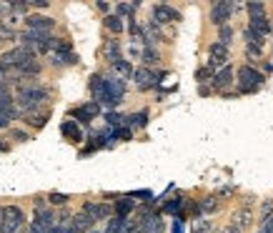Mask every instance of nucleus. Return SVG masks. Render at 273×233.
<instances>
[{
	"instance_id": "40",
	"label": "nucleus",
	"mask_w": 273,
	"mask_h": 233,
	"mask_svg": "<svg viewBox=\"0 0 273 233\" xmlns=\"http://www.w3.org/2000/svg\"><path fill=\"white\" fill-rule=\"evenodd\" d=\"M260 226H263V233H273V216H268Z\"/></svg>"
},
{
	"instance_id": "12",
	"label": "nucleus",
	"mask_w": 273,
	"mask_h": 233,
	"mask_svg": "<svg viewBox=\"0 0 273 233\" xmlns=\"http://www.w3.org/2000/svg\"><path fill=\"white\" fill-rule=\"evenodd\" d=\"M250 223H253V210H250V206H243V208L233 216V228L243 230V228H250Z\"/></svg>"
},
{
	"instance_id": "26",
	"label": "nucleus",
	"mask_w": 273,
	"mask_h": 233,
	"mask_svg": "<svg viewBox=\"0 0 273 233\" xmlns=\"http://www.w3.org/2000/svg\"><path fill=\"white\" fill-rule=\"evenodd\" d=\"M140 60H143V68H148V66H158V53L153 50V48H143V53H140Z\"/></svg>"
},
{
	"instance_id": "17",
	"label": "nucleus",
	"mask_w": 273,
	"mask_h": 233,
	"mask_svg": "<svg viewBox=\"0 0 273 233\" xmlns=\"http://www.w3.org/2000/svg\"><path fill=\"white\" fill-rule=\"evenodd\" d=\"M103 26H106V28H108L110 33H116V36L126 30V26H123V20H120V18H118L116 13H110V16H106V18H103Z\"/></svg>"
},
{
	"instance_id": "3",
	"label": "nucleus",
	"mask_w": 273,
	"mask_h": 233,
	"mask_svg": "<svg viewBox=\"0 0 273 233\" xmlns=\"http://www.w3.org/2000/svg\"><path fill=\"white\" fill-rule=\"evenodd\" d=\"M30 60H36V50L26 48V46H18V48L0 56V66H6V68H20V66L30 63Z\"/></svg>"
},
{
	"instance_id": "22",
	"label": "nucleus",
	"mask_w": 273,
	"mask_h": 233,
	"mask_svg": "<svg viewBox=\"0 0 273 233\" xmlns=\"http://www.w3.org/2000/svg\"><path fill=\"white\" fill-rule=\"evenodd\" d=\"M48 116H50L48 110H46V113H30V116H26V123L33 126V128H43V126L48 123Z\"/></svg>"
},
{
	"instance_id": "35",
	"label": "nucleus",
	"mask_w": 273,
	"mask_h": 233,
	"mask_svg": "<svg viewBox=\"0 0 273 233\" xmlns=\"http://www.w3.org/2000/svg\"><path fill=\"white\" fill-rule=\"evenodd\" d=\"M246 58H248L250 63H256V60L260 58V48H253V46H246Z\"/></svg>"
},
{
	"instance_id": "48",
	"label": "nucleus",
	"mask_w": 273,
	"mask_h": 233,
	"mask_svg": "<svg viewBox=\"0 0 273 233\" xmlns=\"http://www.w3.org/2000/svg\"><path fill=\"white\" fill-rule=\"evenodd\" d=\"M50 233H56V228H53V230H50Z\"/></svg>"
},
{
	"instance_id": "14",
	"label": "nucleus",
	"mask_w": 273,
	"mask_h": 233,
	"mask_svg": "<svg viewBox=\"0 0 273 233\" xmlns=\"http://www.w3.org/2000/svg\"><path fill=\"white\" fill-rule=\"evenodd\" d=\"M250 30H256L263 40L270 36V20H268V16H263V18H250V26H248Z\"/></svg>"
},
{
	"instance_id": "8",
	"label": "nucleus",
	"mask_w": 273,
	"mask_h": 233,
	"mask_svg": "<svg viewBox=\"0 0 273 233\" xmlns=\"http://www.w3.org/2000/svg\"><path fill=\"white\" fill-rule=\"evenodd\" d=\"M93 223H96V220H93V218H90L88 213H83V210H80V213L70 216L68 230H70V233H88V230L93 228Z\"/></svg>"
},
{
	"instance_id": "1",
	"label": "nucleus",
	"mask_w": 273,
	"mask_h": 233,
	"mask_svg": "<svg viewBox=\"0 0 273 233\" xmlns=\"http://www.w3.org/2000/svg\"><path fill=\"white\" fill-rule=\"evenodd\" d=\"M26 226V213L18 206L0 208V233H18Z\"/></svg>"
},
{
	"instance_id": "9",
	"label": "nucleus",
	"mask_w": 273,
	"mask_h": 233,
	"mask_svg": "<svg viewBox=\"0 0 273 233\" xmlns=\"http://www.w3.org/2000/svg\"><path fill=\"white\" fill-rule=\"evenodd\" d=\"M133 80H136V86H138V90H148V88H153L158 80H156V73L150 70V68H136L133 70Z\"/></svg>"
},
{
	"instance_id": "20",
	"label": "nucleus",
	"mask_w": 273,
	"mask_h": 233,
	"mask_svg": "<svg viewBox=\"0 0 273 233\" xmlns=\"http://www.w3.org/2000/svg\"><path fill=\"white\" fill-rule=\"evenodd\" d=\"M136 208V203L130 200V198H120V200H116V206H113V210H116V216L118 218H128V213Z\"/></svg>"
},
{
	"instance_id": "39",
	"label": "nucleus",
	"mask_w": 273,
	"mask_h": 233,
	"mask_svg": "<svg viewBox=\"0 0 273 233\" xmlns=\"http://www.w3.org/2000/svg\"><path fill=\"white\" fill-rule=\"evenodd\" d=\"M210 230V220H200L193 226V233H208Z\"/></svg>"
},
{
	"instance_id": "47",
	"label": "nucleus",
	"mask_w": 273,
	"mask_h": 233,
	"mask_svg": "<svg viewBox=\"0 0 273 233\" xmlns=\"http://www.w3.org/2000/svg\"><path fill=\"white\" fill-rule=\"evenodd\" d=\"M156 233H163V228H160V230H156Z\"/></svg>"
},
{
	"instance_id": "4",
	"label": "nucleus",
	"mask_w": 273,
	"mask_h": 233,
	"mask_svg": "<svg viewBox=\"0 0 273 233\" xmlns=\"http://www.w3.org/2000/svg\"><path fill=\"white\" fill-rule=\"evenodd\" d=\"M233 10H236V3H233V0H216V3L210 6V23H213L216 28L228 26Z\"/></svg>"
},
{
	"instance_id": "41",
	"label": "nucleus",
	"mask_w": 273,
	"mask_h": 233,
	"mask_svg": "<svg viewBox=\"0 0 273 233\" xmlns=\"http://www.w3.org/2000/svg\"><path fill=\"white\" fill-rule=\"evenodd\" d=\"M233 193V186H223L220 190H218V196H230Z\"/></svg>"
},
{
	"instance_id": "23",
	"label": "nucleus",
	"mask_w": 273,
	"mask_h": 233,
	"mask_svg": "<svg viewBox=\"0 0 273 233\" xmlns=\"http://www.w3.org/2000/svg\"><path fill=\"white\" fill-rule=\"evenodd\" d=\"M246 10H248V18H263L266 16V6L258 3V0H250V3L246 6Z\"/></svg>"
},
{
	"instance_id": "25",
	"label": "nucleus",
	"mask_w": 273,
	"mask_h": 233,
	"mask_svg": "<svg viewBox=\"0 0 273 233\" xmlns=\"http://www.w3.org/2000/svg\"><path fill=\"white\" fill-rule=\"evenodd\" d=\"M243 36H246V46H253V48H263V43H266V40H263V38H260L256 30H250V28H246V30H243Z\"/></svg>"
},
{
	"instance_id": "28",
	"label": "nucleus",
	"mask_w": 273,
	"mask_h": 233,
	"mask_svg": "<svg viewBox=\"0 0 273 233\" xmlns=\"http://www.w3.org/2000/svg\"><path fill=\"white\" fill-rule=\"evenodd\" d=\"M200 210H206V213H213V210H218V198H216V196H210V198H203V200H200Z\"/></svg>"
},
{
	"instance_id": "6",
	"label": "nucleus",
	"mask_w": 273,
	"mask_h": 233,
	"mask_svg": "<svg viewBox=\"0 0 273 233\" xmlns=\"http://www.w3.org/2000/svg\"><path fill=\"white\" fill-rule=\"evenodd\" d=\"M180 20V13L170 6H156L153 8V23L156 26H166V23H178Z\"/></svg>"
},
{
	"instance_id": "10",
	"label": "nucleus",
	"mask_w": 273,
	"mask_h": 233,
	"mask_svg": "<svg viewBox=\"0 0 273 233\" xmlns=\"http://www.w3.org/2000/svg\"><path fill=\"white\" fill-rule=\"evenodd\" d=\"M26 26H28V30H40V33H48V30H53V28H56V20H53V18H48V16H28V18H26Z\"/></svg>"
},
{
	"instance_id": "29",
	"label": "nucleus",
	"mask_w": 273,
	"mask_h": 233,
	"mask_svg": "<svg viewBox=\"0 0 273 233\" xmlns=\"http://www.w3.org/2000/svg\"><path fill=\"white\" fill-rule=\"evenodd\" d=\"M113 138H120V140H130V138H133V130L120 126V128H116V130L110 133V140H113Z\"/></svg>"
},
{
	"instance_id": "30",
	"label": "nucleus",
	"mask_w": 273,
	"mask_h": 233,
	"mask_svg": "<svg viewBox=\"0 0 273 233\" xmlns=\"http://www.w3.org/2000/svg\"><path fill=\"white\" fill-rule=\"evenodd\" d=\"M70 200V196H66V193H50L48 196V203L50 206H66Z\"/></svg>"
},
{
	"instance_id": "46",
	"label": "nucleus",
	"mask_w": 273,
	"mask_h": 233,
	"mask_svg": "<svg viewBox=\"0 0 273 233\" xmlns=\"http://www.w3.org/2000/svg\"><path fill=\"white\" fill-rule=\"evenodd\" d=\"M6 13H10V6H0V16H6Z\"/></svg>"
},
{
	"instance_id": "2",
	"label": "nucleus",
	"mask_w": 273,
	"mask_h": 233,
	"mask_svg": "<svg viewBox=\"0 0 273 233\" xmlns=\"http://www.w3.org/2000/svg\"><path fill=\"white\" fill-rule=\"evenodd\" d=\"M236 78L240 80V93H253V90H258V88L263 86V80H266V76H263L260 70H256L253 66L238 68Z\"/></svg>"
},
{
	"instance_id": "5",
	"label": "nucleus",
	"mask_w": 273,
	"mask_h": 233,
	"mask_svg": "<svg viewBox=\"0 0 273 233\" xmlns=\"http://www.w3.org/2000/svg\"><path fill=\"white\" fill-rule=\"evenodd\" d=\"M228 58H230L228 48L220 46L218 40L208 46V68H210L213 73H218L220 68H226V66H228Z\"/></svg>"
},
{
	"instance_id": "11",
	"label": "nucleus",
	"mask_w": 273,
	"mask_h": 233,
	"mask_svg": "<svg viewBox=\"0 0 273 233\" xmlns=\"http://www.w3.org/2000/svg\"><path fill=\"white\" fill-rule=\"evenodd\" d=\"M233 68L230 66H226V68H220L216 76H213V80H210V90H226L230 83H233Z\"/></svg>"
},
{
	"instance_id": "19",
	"label": "nucleus",
	"mask_w": 273,
	"mask_h": 233,
	"mask_svg": "<svg viewBox=\"0 0 273 233\" xmlns=\"http://www.w3.org/2000/svg\"><path fill=\"white\" fill-rule=\"evenodd\" d=\"M103 90H106V78H103L100 73L90 76V93H93V100H98V98L103 96Z\"/></svg>"
},
{
	"instance_id": "42",
	"label": "nucleus",
	"mask_w": 273,
	"mask_h": 233,
	"mask_svg": "<svg viewBox=\"0 0 273 233\" xmlns=\"http://www.w3.org/2000/svg\"><path fill=\"white\" fill-rule=\"evenodd\" d=\"M133 198H150V193L148 190H136V193H130Z\"/></svg>"
},
{
	"instance_id": "38",
	"label": "nucleus",
	"mask_w": 273,
	"mask_h": 233,
	"mask_svg": "<svg viewBox=\"0 0 273 233\" xmlns=\"http://www.w3.org/2000/svg\"><path fill=\"white\" fill-rule=\"evenodd\" d=\"M180 206H183V198H173V200H168V203H166V210H168V213H176Z\"/></svg>"
},
{
	"instance_id": "18",
	"label": "nucleus",
	"mask_w": 273,
	"mask_h": 233,
	"mask_svg": "<svg viewBox=\"0 0 273 233\" xmlns=\"http://www.w3.org/2000/svg\"><path fill=\"white\" fill-rule=\"evenodd\" d=\"M103 56L110 60V66H113L116 60H120V58H123V56H120V46H118L116 40H108V43L103 46Z\"/></svg>"
},
{
	"instance_id": "13",
	"label": "nucleus",
	"mask_w": 273,
	"mask_h": 233,
	"mask_svg": "<svg viewBox=\"0 0 273 233\" xmlns=\"http://www.w3.org/2000/svg\"><path fill=\"white\" fill-rule=\"evenodd\" d=\"M60 133H63L68 140H73V143H80V140H83V130L78 128V123H76V120H63Z\"/></svg>"
},
{
	"instance_id": "43",
	"label": "nucleus",
	"mask_w": 273,
	"mask_h": 233,
	"mask_svg": "<svg viewBox=\"0 0 273 233\" xmlns=\"http://www.w3.org/2000/svg\"><path fill=\"white\" fill-rule=\"evenodd\" d=\"M98 10H103V13H108V10H110V6H108V3H103V0H100V3H98Z\"/></svg>"
},
{
	"instance_id": "44",
	"label": "nucleus",
	"mask_w": 273,
	"mask_h": 233,
	"mask_svg": "<svg viewBox=\"0 0 273 233\" xmlns=\"http://www.w3.org/2000/svg\"><path fill=\"white\" fill-rule=\"evenodd\" d=\"M33 6H36V8H48V0H36Z\"/></svg>"
},
{
	"instance_id": "31",
	"label": "nucleus",
	"mask_w": 273,
	"mask_h": 233,
	"mask_svg": "<svg viewBox=\"0 0 273 233\" xmlns=\"http://www.w3.org/2000/svg\"><path fill=\"white\" fill-rule=\"evenodd\" d=\"M213 76H216V73H213V70H210L208 66H206V68H198V70H196V80H198V83H206L208 78L213 80Z\"/></svg>"
},
{
	"instance_id": "24",
	"label": "nucleus",
	"mask_w": 273,
	"mask_h": 233,
	"mask_svg": "<svg viewBox=\"0 0 273 233\" xmlns=\"http://www.w3.org/2000/svg\"><path fill=\"white\" fill-rule=\"evenodd\" d=\"M218 43L226 46V48L233 43V28H230V26H220V28H218Z\"/></svg>"
},
{
	"instance_id": "32",
	"label": "nucleus",
	"mask_w": 273,
	"mask_h": 233,
	"mask_svg": "<svg viewBox=\"0 0 273 233\" xmlns=\"http://www.w3.org/2000/svg\"><path fill=\"white\" fill-rule=\"evenodd\" d=\"M106 120H108V126L120 128V126H123V120H126V116H118V113H106Z\"/></svg>"
},
{
	"instance_id": "16",
	"label": "nucleus",
	"mask_w": 273,
	"mask_h": 233,
	"mask_svg": "<svg viewBox=\"0 0 273 233\" xmlns=\"http://www.w3.org/2000/svg\"><path fill=\"white\" fill-rule=\"evenodd\" d=\"M123 126L126 128H146L148 126V113L146 110H140V113H133V116H126V120H123Z\"/></svg>"
},
{
	"instance_id": "33",
	"label": "nucleus",
	"mask_w": 273,
	"mask_h": 233,
	"mask_svg": "<svg viewBox=\"0 0 273 233\" xmlns=\"http://www.w3.org/2000/svg\"><path fill=\"white\" fill-rule=\"evenodd\" d=\"M80 108H83V110H86L90 118H96V116L100 113V106H98L96 100H88V103H86V106H80Z\"/></svg>"
},
{
	"instance_id": "21",
	"label": "nucleus",
	"mask_w": 273,
	"mask_h": 233,
	"mask_svg": "<svg viewBox=\"0 0 273 233\" xmlns=\"http://www.w3.org/2000/svg\"><path fill=\"white\" fill-rule=\"evenodd\" d=\"M113 70H116V73H120L123 78H133V70H136V68H133L126 58H120V60H116V63H113Z\"/></svg>"
},
{
	"instance_id": "36",
	"label": "nucleus",
	"mask_w": 273,
	"mask_h": 233,
	"mask_svg": "<svg viewBox=\"0 0 273 233\" xmlns=\"http://www.w3.org/2000/svg\"><path fill=\"white\" fill-rule=\"evenodd\" d=\"M268 216H273V198H270V200H263V208H260V218L266 220ZM263 220H260V223H263Z\"/></svg>"
},
{
	"instance_id": "37",
	"label": "nucleus",
	"mask_w": 273,
	"mask_h": 233,
	"mask_svg": "<svg viewBox=\"0 0 273 233\" xmlns=\"http://www.w3.org/2000/svg\"><path fill=\"white\" fill-rule=\"evenodd\" d=\"M10 138H13V140H23V143H26V140H30V136H28L26 130H18V128H13V130H10Z\"/></svg>"
},
{
	"instance_id": "15",
	"label": "nucleus",
	"mask_w": 273,
	"mask_h": 233,
	"mask_svg": "<svg viewBox=\"0 0 273 233\" xmlns=\"http://www.w3.org/2000/svg\"><path fill=\"white\" fill-rule=\"evenodd\" d=\"M106 233H130V220L113 216V218L108 220V226H106Z\"/></svg>"
},
{
	"instance_id": "7",
	"label": "nucleus",
	"mask_w": 273,
	"mask_h": 233,
	"mask_svg": "<svg viewBox=\"0 0 273 233\" xmlns=\"http://www.w3.org/2000/svg\"><path fill=\"white\" fill-rule=\"evenodd\" d=\"M83 213H88L93 220H103V218H110V213H113V206H108V203H93V200H88V203H83Z\"/></svg>"
},
{
	"instance_id": "45",
	"label": "nucleus",
	"mask_w": 273,
	"mask_h": 233,
	"mask_svg": "<svg viewBox=\"0 0 273 233\" xmlns=\"http://www.w3.org/2000/svg\"><path fill=\"white\" fill-rule=\"evenodd\" d=\"M220 233H240V230H238V228H233V226H228V228H223Z\"/></svg>"
},
{
	"instance_id": "27",
	"label": "nucleus",
	"mask_w": 273,
	"mask_h": 233,
	"mask_svg": "<svg viewBox=\"0 0 273 233\" xmlns=\"http://www.w3.org/2000/svg\"><path fill=\"white\" fill-rule=\"evenodd\" d=\"M70 116L76 118V123H83V126H90V120H93V118H90L83 108H73V110H70Z\"/></svg>"
},
{
	"instance_id": "34",
	"label": "nucleus",
	"mask_w": 273,
	"mask_h": 233,
	"mask_svg": "<svg viewBox=\"0 0 273 233\" xmlns=\"http://www.w3.org/2000/svg\"><path fill=\"white\" fill-rule=\"evenodd\" d=\"M130 13H133V6H128V3H120V6L116 8V16H118L120 20H123L126 16H130Z\"/></svg>"
}]
</instances>
